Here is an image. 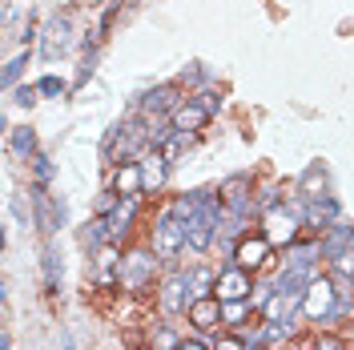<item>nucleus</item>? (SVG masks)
Listing matches in <instances>:
<instances>
[{
    "label": "nucleus",
    "instance_id": "24",
    "mask_svg": "<svg viewBox=\"0 0 354 350\" xmlns=\"http://www.w3.org/2000/svg\"><path fill=\"white\" fill-rule=\"evenodd\" d=\"M24 65H28V53H21V57H12V61L4 65V77H0V81H4V89H12V85H17V81H21Z\"/></svg>",
    "mask_w": 354,
    "mask_h": 350
},
{
    "label": "nucleus",
    "instance_id": "36",
    "mask_svg": "<svg viewBox=\"0 0 354 350\" xmlns=\"http://www.w3.org/2000/svg\"><path fill=\"white\" fill-rule=\"evenodd\" d=\"M177 350H209V347H205V342H181Z\"/></svg>",
    "mask_w": 354,
    "mask_h": 350
},
{
    "label": "nucleus",
    "instance_id": "7",
    "mask_svg": "<svg viewBox=\"0 0 354 350\" xmlns=\"http://www.w3.org/2000/svg\"><path fill=\"white\" fill-rule=\"evenodd\" d=\"M250 290H254V282H250V270H242V266H230L214 278V298H221V302H245Z\"/></svg>",
    "mask_w": 354,
    "mask_h": 350
},
{
    "label": "nucleus",
    "instance_id": "30",
    "mask_svg": "<svg viewBox=\"0 0 354 350\" xmlns=\"http://www.w3.org/2000/svg\"><path fill=\"white\" fill-rule=\"evenodd\" d=\"M286 350H318V338L314 334H302V338H290Z\"/></svg>",
    "mask_w": 354,
    "mask_h": 350
},
{
    "label": "nucleus",
    "instance_id": "20",
    "mask_svg": "<svg viewBox=\"0 0 354 350\" xmlns=\"http://www.w3.org/2000/svg\"><path fill=\"white\" fill-rule=\"evenodd\" d=\"M113 282H121L117 250H113V246H101V250H97V286H113Z\"/></svg>",
    "mask_w": 354,
    "mask_h": 350
},
{
    "label": "nucleus",
    "instance_id": "11",
    "mask_svg": "<svg viewBox=\"0 0 354 350\" xmlns=\"http://www.w3.org/2000/svg\"><path fill=\"white\" fill-rule=\"evenodd\" d=\"M338 214H342V210H338V201H334L330 194H322V197H306V225H310V230L326 234L334 221H342Z\"/></svg>",
    "mask_w": 354,
    "mask_h": 350
},
{
    "label": "nucleus",
    "instance_id": "17",
    "mask_svg": "<svg viewBox=\"0 0 354 350\" xmlns=\"http://www.w3.org/2000/svg\"><path fill=\"white\" fill-rule=\"evenodd\" d=\"M181 101H177V93L169 85H161V89H149L145 97H141V113L145 117H161V113H174Z\"/></svg>",
    "mask_w": 354,
    "mask_h": 350
},
{
    "label": "nucleus",
    "instance_id": "34",
    "mask_svg": "<svg viewBox=\"0 0 354 350\" xmlns=\"http://www.w3.org/2000/svg\"><path fill=\"white\" fill-rule=\"evenodd\" d=\"M318 350H342V342L338 338H318Z\"/></svg>",
    "mask_w": 354,
    "mask_h": 350
},
{
    "label": "nucleus",
    "instance_id": "33",
    "mask_svg": "<svg viewBox=\"0 0 354 350\" xmlns=\"http://www.w3.org/2000/svg\"><path fill=\"white\" fill-rule=\"evenodd\" d=\"M214 350H245V342L238 338V334H230V338H221V342H218Z\"/></svg>",
    "mask_w": 354,
    "mask_h": 350
},
{
    "label": "nucleus",
    "instance_id": "16",
    "mask_svg": "<svg viewBox=\"0 0 354 350\" xmlns=\"http://www.w3.org/2000/svg\"><path fill=\"white\" fill-rule=\"evenodd\" d=\"M113 194L117 197H141L145 194V169H141V161H129V165L117 169V177H113Z\"/></svg>",
    "mask_w": 354,
    "mask_h": 350
},
{
    "label": "nucleus",
    "instance_id": "23",
    "mask_svg": "<svg viewBox=\"0 0 354 350\" xmlns=\"http://www.w3.org/2000/svg\"><path fill=\"white\" fill-rule=\"evenodd\" d=\"M44 278H48V290L57 294V286H61V258H57L53 246H48V254H44Z\"/></svg>",
    "mask_w": 354,
    "mask_h": 350
},
{
    "label": "nucleus",
    "instance_id": "6",
    "mask_svg": "<svg viewBox=\"0 0 354 350\" xmlns=\"http://www.w3.org/2000/svg\"><path fill=\"white\" fill-rule=\"evenodd\" d=\"M157 262H161V254H149V250H133V254H125V258H121V286L133 290V294H141L145 286L153 282Z\"/></svg>",
    "mask_w": 354,
    "mask_h": 350
},
{
    "label": "nucleus",
    "instance_id": "18",
    "mask_svg": "<svg viewBox=\"0 0 354 350\" xmlns=\"http://www.w3.org/2000/svg\"><path fill=\"white\" fill-rule=\"evenodd\" d=\"M133 210H137V197H117V205H113L105 221H109V238L117 241L121 234H129V221H133Z\"/></svg>",
    "mask_w": 354,
    "mask_h": 350
},
{
    "label": "nucleus",
    "instance_id": "4",
    "mask_svg": "<svg viewBox=\"0 0 354 350\" xmlns=\"http://www.w3.org/2000/svg\"><path fill=\"white\" fill-rule=\"evenodd\" d=\"M266 218V238L274 241V246H290V241L298 238V225H306V197H298V205L294 210H270L262 214Z\"/></svg>",
    "mask_w": 354,
    "mask_h": 350
},
{
    "label": "nucleus",
    "instance_id": "35",
    "mask_svg": "<svg viewBox=\"0 0 354 350\" xmlns=\"http://www.w3.org/2000/svg\"><path fill=\"white\" fill-rule=\"evenodd\" d=\"M338 270H346V274H351V278H354V250H351V254H346V258H342V262H338Z\"/></svg>",
    "mask_w": 354,
    "mask_h": 350
},
{
    "label": "nucleus",
    "instance_id": "2",
    "mask_svg": "<svg viewBox=\"0 0 354 350\" xmlns=\"http://www.w3.org/2000/svg\"><path fill=\"white\" fill-rule=\"evenodd\" d=\"M221 201H218V190H214V197L201 205L198 214H189L185 218V230H189V250H209L214 246V238H218V225H221Z\"/></svg>",
    "mask_w": 354,
    "mask_h": 350
},
{
    "label": "nucleus",
    "instance_id": "8",
    "mask_svg": "<svg viewBox=\"0 0 354 350\" xmlns=\"http://www.w3.org/2000/svg\"><path fill=\"white\" fill-rule=\"evenodd\" d=\"M250 194H254V181L245 174H238L218 190V201H221V210H230V214H250V205H254Z\"/></svg>",
    "mask_w": 354,
    "mask_h": 350
},
{
    "label": "nucleus",
    "instance_id": "25",
    "mask_svg": "<svg viewBox=\"0 0 354 350\" xmlns=\"http://www.w3.org/2000/svg\"><path fill=\"white\" fill-rule=\"evenodd\" d=\"M37 89H41V97H65L68 93V85L61 77H53V73H44L41 81H37Z\"/></svg>",
    "mask_w": 354,
    "mask_h": 350
},
{
    "label": "nucleus",
    "instance_id": "3",
    "mask_svg": "<svg viewBox=\"0 0 354 350\" xmlns=\"http://www.w3.org/2000/svg\"><path fill=\"white\" fill-rule=\"evenodd\" d=\"M338 306H342V294L334 290V274L330 278H310L306 290H302V310H306V318L326 322L330 314H338Z\"/></svg>",
    "mask_w": 354,
    "mask_h": 350
},
{
    "label": "nucleus",
    "instance_id": "26",
    "mask_svg": "<svg viewBox=\"0 0 354 350\" xmlns=\"http://www.w3.org/2000/svg\"><path fill=\"white\" fill-rule=\"evenodd\" d=\"M278 205H282V190H278V185H266L254 210H258V214H270V210H278Z\"/></svg>",
    "mask_w": 354,
    "mask_h": 350
},
{
    "label": "nucleus",
    "instance_id": "1",
    "mask_svg": "<svg viewBox=\"0 0 354 350\" xmlns=\"http://www.w3.org/2000/svg\"><path fill=\"white\" fill-rule=\"evenodd\" d=\"M145 149H149V125H141V121H125V125L109 129V137H105V157L117 161V165L137 161Z\"/></svg>",
    "mask_w": 354,
    "mask_h": 350
},
{
    "label": "nucleus",
    "instance_id": "15",
    "mask_svg": "<svg viewBox=\"0 0 354 350\" xmlns=\"http://www.w3.org/2000/svg\"><path fill=\"white\" fill-rule=\"evenodd\" d=\"M189 322H194L198 330H214L218 322H225V306H221V298H214V294L194 298V302H189Z\"/></svg>",
    "mask_w": 354,
    "mask_h": 350
},
{
    "label": "nucleus",
    "instance_id": "12",
    "mask_svg": "<svg viewBox=\"0 0 354 350\" xmlns=\"http://www.w3.org/2000/svg\"><path fill=\"white\" fill-rule=\"evenodd\" d=\"M318 246H322V258H330V262L338 266L354 250V230L346 225V221H334L330 230H326V238L318 241Z\"/></svg>",
    "mask_w": 354,
    "mask_h": 350
},
{
    "label": "nucleus",
    "instance_id": "21",
    "mask_svg": "<svg viewBox=\"0 0 354 350\" xmlns=\"http://www.w3.org/2000/svg\"><path fill=\"white\" fill-rule=\"evenodd\" d=\"M298 194L302 197H322L326 194V174H322L318 165H310L306 174H302V181H298Z\"/></svg>",
    "mask_w": 354,
    "mask_h": 350
},
{
    "label": "nucleus",
    "instance_id": "38",
    "mask_svg": "<svg viewBox=\"0 0 354 350\" xmlns=\"http://www.w3.org/2000/svg\"><path fill=\"white\" fill-rule=\"evenodd\" d=\"M97 4H101V0H97Z\"/></svg>",
    "mask_w": 354,
    "mask_h": 350
},
{
    "label": "nucleus",
    "instance_id": "27",
    "mask_svg": "<svg viewBox=\"0 0 354 350\" xmlns=\"http://www.w3.org/2000/svg\"><path fill=\"white\" fill-rule=\"evenodd\" d=\"M32 169H37V185H48V181H53V161L44 154L32 157Z\"/></svg>",
    "mask_w": 354,
    "mask_h": 350
},
{
    "label": "nucleus",
    "instance_id": "31",
    "mask_svg": "<svg viewBox=\"0 0 354 350\" xmlns=\"http://www.w3.org/2000/svg\"><path fill=\"white\" fill-rule=\"evenodd\" d=\"M225 306V322H242L245 318V302H221Z\"/></svg>",
    "mask_w": 354,
    "mask_h": 350
},
{
    "label": "nucleus",
    "instance_id": "9",
    "mask_svg": "<svg viewBox=\"0 0 354 350\" xmlns=\"http://www.w3.org/2000/svg\"><path fill=\"white\" fill-rule=\"evenodd\" d=\"M270 250H274V241L266 238V234L242 238L234 246V266H242V270H262V266L270 262Z\"/></svg>",
    "mask_w": 354,
    "mask_h": 350
},
{
    "label": "nucleus",
    "instance_id": "10",
    "mask_svg": "<svg viewBox=\"0 0 354 350\" xmlns=\"http://www.w3.org/2000/svg\"><path fill=\"white\" fill-rule=\"evenodd\" d=\"M189 274H169V278H165V282H161V294H157V298H161V310H165V314H181V310H189V302H194V298H189Z\"/></svg>",
    "mask_w": 354,
    "mask_h": 350
},
{
    "label": "nucleus",
    "instance_id": "13",
    "mask_svg": "<svg viewBox=\"0 0 354 350\" xmlns=\"http://www.w3.org/2000/svg\"><path fill=\"white\" fill-rule=\"evenodd\" d=\"M209 117H214V113L205 109V105H201L198 97H189V101H181V105H177L174 113H169V121H174V129H177V133H198L201 125L209 121Z\"/></svg>",
    "mask_w": 354,
    "mask_h": 350
},
{
    "label": "nucleus",
    "instance_id": "14",
    "mask_svg": "<svg viewBox=\"0 0 354 350\" xmlns=\"http://www.w3.org/2000/svg\"><path fill=\"white\" fill-rule=\"evenodd\" d=\"M68 33H73L68 17H53V21L44 24V33H41V53L48 57V61H53V57H61V53L68 48V41H73Z\"/></svg>",
    "mask_w": 354,
    "mask_h": 350
},
{
    "label": "nucleus",
    "instance_id": "29",
    "mask_svg": "<svg viewBox=\"0 0 354 350\" xmlns=\"http://www.w3.org/2000/svg\"><path fill=\"white\" fill-rule=\"evenodd\" d=\"M198 101L205 105L209 113H221V93H214V89H205V93H198Z\"/></svg>",
    "mask_w": 354,
    "mask_h": 350
},
{
    "label": "nucleus",
    "instance_id": "5",
    "mask_svg": "<svg viewBox=\"0 0 354 350\" xmlns=\"http://www.w3.org/2000/svg\"><path fill=\"white\" fill-rule=\"evenodd\" d=\"M185 246H189V230H185V218H177L174 210H165V214L153 221V250L161 254V258H177Z\"/></svg>",
    "mask_w": 354,
    "mask_h": 350
},
{
    "label": "nucleus",
    "instance_id": "22",
    "mask_svg": "<svg viewBox=\"0 0 354 350\" xmlns=\"http://www.w3.org/2000/svg\"><path fill=\"white\" fill-rule=\"evenodd\" d=\"M12 149L32 161V157H37V133L28 129V125H24V129H12Z\"/></svg>",
    "mask_w": 354,
    "mask_h": 350
},
{
    "label": "nucleus",
    "instance_id": "19",
    "mask_svg": "<svg viewBox=\"0 0 354 350\" xmlns=\"http://www.w3.org/2000/svg\"><path fill=\"white\" fill-rule=\"evenodd\" d=\"M322 254V246L318 241H302V246H290V258H286V270H294V274H306L314 270V258Z\"/></svg>",
    "mask_w": 354,
    "mask_h": 350
},
{
    "label": "nucleus",
    "instance_id": "37",
    "mask_svg": "<svg viewBox=\"0 0 354 350\" xmlns=\"http://www.w3.org/2000/svg\"><path fill=\"white\" fill-rule=\"evenodd\" d=\"M254 350H266V347H254Z\"/></svg>",
    "mask_w": 354,
    "mask_h": 350
},
{
    "label": "nucleus",
    "instance_id": "28",
    "mask_svg": "<svg viewBox=\"0 0 354 350\" xmlns=\"http://www.w3.org/2000/svg\"><path fill=\"white\" fill-rule=\"evenodd\" d=\"M37 93H41L37 85H24V89H17V93H12V101H17L21 109H32V105H37Z\"/></svg>",
    "mask_w": 354,
    "mask_h": 350
},
{
    "label": "nucleus",
    "instance_id": "32",
    "mask_svg": "<svg viewBox=\"0 0 354 350\" xmlns=\"http://www.w3.org/2000/svg\"><path fill=\"white\" fill-rule=\"evenodd\" d=\"M177 347H181V342H177L169 330H157V350H177Z\"/></svg>",
    "mask_w": 354,
    "mask_h": 350
}]
</instances>
